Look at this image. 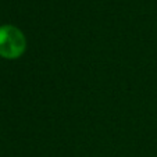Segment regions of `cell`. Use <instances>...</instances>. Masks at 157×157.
<instances>
[{"label": "cell", "mask_w": 157, "mask_h": 157, "mask_svg": "<svg viewBox=\"0 0 157 157\" xmlns=\"http://www.w3.org/2000/svg\"><path fill=\"white\" fill-rule=\"evenodd\" d=\"M27 50V38L14 25L0 27V57L7 60L20 59Z\"/></svg>", "instance_id": "cell-1"}]
</instances>
